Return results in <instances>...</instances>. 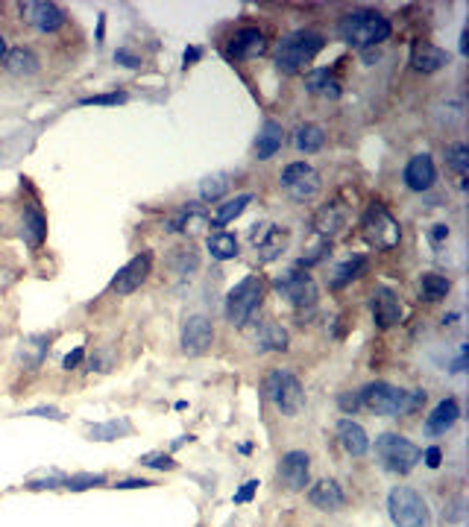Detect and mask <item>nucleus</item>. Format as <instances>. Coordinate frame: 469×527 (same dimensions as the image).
Here are the masks:
<instances>
[{
    "label": "nucleus",
    "instance_id": "nucleus-1",
    "mask_svg": "<svg viewBox=\"0 0 469 527\" xmlns=\"http://www.w3.org/2000/svg\"><path fill=\"white\" fill-rule=\"evenodd\" d=\"M337 32L355 47H370V44L387 42L393 27L384 15H378L373 9H355L337 21Z\"/></svg>",
    "mask_w": 469,
    "mask_h": 527
},
{
    "label": "nucleus",
    "instance_id": "nucleus-2",
    "mask_svg": "<svg viewBox=\"0 0 469 527\" xmlns=\"http://www.w3.org/2000/svg\"><path fill=\"white\" fill-rule=\"evenodd\" d=\"M326 47V39L314 30H296L291 35H284L276 47V68L282 74H296L308 65L317 53Z\"/></svg>",
    "mask_w": 469,
    "mask_h": 527
},
{
    "label": "nucleus",
    "instance_id": "nucleus-3",
    "mask_svg": "<svg viewBox=\"0 0 469 527\" xmlns=\"http://www.w3.org/2000/svg\"><path fill=\"white\" fill-rule=\"evenodd\" d=\"M361 234L375 249H393L402 241V226L396 223V217L382 203H373L361 217Z\"/></svg>",
    "mask_w": 469,
    "mask_h": 527
},
{
    "label": "nucleus",
    "instance_id": "nucleus-4",
    "mask_svg": "<svg viewBox=\"0 0 469 527\" xmlns=\"http://www.w3.org/2000/svg\"><path fill=\"white\" fill-rule=\"evenodd\" d=\"M387 513L396 527H428L431 513L423 495L411 486H393L387 495Z\"/></svg>",
    "mask_w": 469,
    "mask_h": 527
},
{
    "label": "nucleus",
    "instance_id": "nucleus-5",
    "mask_svg": "<svg viewBox=\"0 0 469 527\" xmlns=\"http://www.w3.org/2000/svg\"><path fill=\"white\" fill-rule=\"evenodd\" d=\"M264 395L284 416H296L305 407V390L299 384V378L287 369H273L264 378Z\"/></svg>",
    "mask_w": 469,
    "mask_h": 527
},
{
    "label": "nucleus",
    "instance_id": "nucleus-6",
    "mask_svg": "<svg viewBox=\"0 0 469 527\" xmlns=\"http://www.w3.org/2000/svg\"><path fill=\"white\" fill-rule=\"evenodd\" d=\"M375 454H378V463H382L390 475H408L423 457V451L411 440L399 437V433H382V437L375 440Z\"/></svg>",
    "mask_w": 469,
    "mask_h": 527
},
{
    "label": "nucleus",
    "instance_id": "nucleus-7",
    "mask_svg": "<svg viewBox=\"0 0 469 527\" xmlns=\"http://www.w3.org/2000/svg\"><path fill=\"white\" fill-rule=\"evenodd\" d=\"M261 299H264L261 279L258 276L241 279L238 284L229 290V299H226V317H229V322L238 325V329H244V325L252 319V314L261 307Z\"/></svg>",
    "mask_w": 469,
    "mask_h": 527
},
{
    "label": "nucleus",
    "instance_id": "nucleus-8",
    "mask_svg": "<svg viewBox=\"0 0 469 527\" xmlns=\"http://www.w3.org/2000/svg\"><path fill=\"white\" fill-rule=\"evenodd\" d=\"M358 395H361V405L378 416H399L408 410V390L393 387L387 381H373Z\"/></svg>",
    "mask_w": 469,
    "mask_h": 527
},
{
    "label": "nucleus",
    "instance_id": "nucleus-9",
    "mask_svg": "<svg viewBox=\"0 0 469 527\" xmlns=\"http://www.w3.org/2000/svg\"><path fill=\"white\" fill-rule=\"evenodd\" d=\"M276 290H279V296H284L299 314L314 311V305H317V284H314L311 276H305L299 267L287 269L282 279H276Z\"/></svg>",
    "mask_w": 469,
    "mask_h": 527
},
{
    "label": "nucleus",
    "instance_id": "nucleus-10",
    "mask_svg": "<svg viewBox=\"0 0 469 527\" xmlns=\"http://www.w3.org/2000/svg\"><path fill=\"white\" fill-rule=\"evenodd\" d=\"M282 188L291 193V199L305 203V199H311L320 191V176L305 161H294V165H287L282 170Z\"/></svg>",
    "mask_w": 469,
    "mask_h": 527
},
{
    "label": "nucleus",
    "instance_id": "nucleus-11",
    "mask_svg": "<svg viewBox=\"0 0 469 527\" xmlns=\"http://www.w3.org/2000/svg\"><path fill=\"white\" fill-rule=\"evenodd\" d=\"M150 269H153V255L150 252H141V255H135L123 269H118V276L109 281V293H118V296L135 293V290L147 281Z\"/></svg>",
    "mask_w": 469,
    "mask_h": 527
},
{
    "label": "nucleus",
    "instance_id": "nucleus-12",
    "mask_svg": "<svg viewBox=\"0 0 469 527\" xmlns=\"http://www.w3.org/2000/svg\"><path fill=\"white\" fill-rule=\"evenodd\" d=\"M211 340H214V329H211L208 317H203V314L188 317L185 329H182V352L191 357L206 355L211 349Z\"/></svg>",
    "mask_w": 469,
    "mask_h": 527
},
{
    "label": "nucleus",
    "instance_id": "nucleus-13",
    "mask_svg": "<svg viewBox=\"0 0 469 527\" xmlns=\"http://www.w3.org/2000/svg\"><path fill=\"white\" fill-rule=\"evenodd\" d=\"M21 15H24L39 32H56V30H62V24H65L62 6L44 4V0H27V4H21Z\"/></svg>",
    "mask_w": 469,
    "mask_h": 527
},
{
    "label": "nucleus",
    "instance_id": "nucleus-14",
    "mask_svg": "<svg viewBox=\"0 0 469 527\" xmlns=\"http://www.w3.org/2000/svg\"><path fill=\"white\" fill-rule=\"evenodd\" d=\"M370 311H373V322L378 329H393L396 322L402 317V305H399V296L393 293L390 287H375L373 290V299H370Z\"/></svg>",
    "mask_w": 469,
    "mask_h": 527
},
{
    "label": "nucleus",
    "instance_id": "nucleus-15",
    "mask_svg": "<svg viewBox=\"0 0 469 527\" xmlns=\"http://www.w3.org/2000/svg\"><path fill=\"white\" fill-rule=\"evenodd\" d=\"M308 471H311V457L305 451H287L279 460V478L284 481L287 489H294V493L308 486Z\"/></svg>",
    "mask_w": 469,
    "mask_h": 527
},
{
    "label": "nucleus",
    "instance_id": "nucleus-16",
    "mask_svg": "<svg viewBox=\"0 0 469 527\" xmlns=\"http://www.w3.org/2000/svg\"><path fill=\"white\" fill-rule=\"evenodd\" d=\"M264 50H267L264 32H261L258 27H246V30H241V32L229 42V50H226V53H229V59L246 62V59H258Z\"/></svg>",
    "mask_w": 469,
    "mask_h": 527
},
{
    "label": "nucleus",
    "instance_id": "nucleus-17",
    "mask_svg": "<svg viewBox=\"0 0 469 527\" xmlns=\"http://www.w3.org/2000/svg\"><path fill=\"white\" fill-rule=\"evenodd\" d=\"M405 185L411 188V191H417V193H423V191H428L431 185H434V179H437V170H434V161H431V155L428 153H420V155H413L408 165H405Z\"/></svg>",
    "mask_w": 469,
    "mask_h": 527
},
{
    "label": "nucleus",
    "instance_id": "nucleus-18",
    "mask_svg": "<svg viewBox=\"0 0 469 527\" xmlns=\"http://www.w3.org/2000/svg\"><path fill=\"white\" fill-rule=\"evenodd\" d=\"M449 62H452V56L437 47V44H428V42H420L413 44V53H411V68L420 70V74H434V70L446 68Z\"/></svg>",
    "mask_w": 469,
    "mask_h": 527
},
{
    "label": "nucleus",
    "instance_id": "nucleus-19",
    "mask_svg": "<svg viewBox=\"0 0 469 527\" xmlns=\"http://www.w3.org/2000/svg\"><path fill=\"white\" fill-rule=\"evenodd\" d=\"M308 501L317 507V510L334 513V510H340V507L346 504V495H344V489H340V483L334 478H323V481H317L311 486Z\"/></svg>",
    "mask_w": 469,
    "mask_h": 527
},
{
    "label": "nucleus",
    "instance_id": "nucleus-20",
    "mask_svg": "<svg viewBox=\"0 0 469 527\" xmlns=\"http://www.w3.org/2000/svg\"><path fill=\"white\" fill-rule=\"evenodd\" d=\"M461 419V405L455 398H443V402L431 410V416L425 419V433L428 437H443V433Z\"/></svg>",
    "mask_w": 469,
    "mask_h": 527
},
{
    "label": "nucleus",
    "instance_id": "nucleus-21",
    "mask_svg": "<svg viewBox=\"0 0 469 527\" xmlns=\"http://www.w3.org/2000/svg\"><path fill=\"white\" fill-rule=\"evenodd\" d=\"M337 440H340V445H344V451L349 454V457H361V454L370 451L367 431L361 428L358 422H352V419H340L337 422Z\"/></svg>",
    "mask_w": 469,
    "mask_h": 527
},
{
    "label": "nucleus",
    "instance_id": "nucleus-22",
    "mask_svg": "<svg viewBox=\"0 0 469 527\" xmlns=\"http://www.w3.org/2000/svg\"><path fill=\"white\" fill-rule=\"evenodd\" d=\"M282 144H284V129H282V123H276V120H264V126L258 129V138H256V158H261V161L273 158V155L282 150Z\"/></svg>",
    "mask_w": 469,
    "mask_h": 527
},
{
    "label": "nucleus",
    "instance_id": "nucleus-23",
    "mask_svg": "<svg viewBox=\"0 0 469 527\" xmlns=\"http://www.w3.org/2000/svg\"><path fill=\"white\" fill-rule=\"evenodd\" d=\"M4 65H6L9 74H15V77H32V74H39V68H42L39 56H35L30 47H12V50H6Z\"/></svg>",
    "mask_w": 469,
    "mask_h": 527
},
{
    "label": "nucleus",
    "instance_id": "nucleus-24",
    "mask_svg": "<svg viewBox=\"0 0 469 527\" xmlns=\"http://www.w3.org/2000/svg\"><path fill=\"white\" fill-rule=\"evenodd\" d=\"M21 238L32 246V249H39L47 238V220H44V214L39 208H24L21 214Z\"/></svg>",
    "mask_w": 469,
    "mask_h": 527
},
{
    "label": "nucleus",
    "instance_id": "nucleus-25",
    "mask_svg": "<svg viewBox=\"0 0 469 527\" xmlns=\"http://www.w3.org/2000/svg\"><path fill=\"white\" fill-rule=\"evenodd\" d=\"M249 203H252V193H238L234 199H226V203H220L218 208H214V214H211V226H214V229L229 226L232 220H238V217L246 211Z\"/></svg>",
    "mask_w": 469,
    "mask_h": 527
},
{
    "label": "nucleus",
    "instance_id": "nucleus-26",
    "mask_svg": "<svg viewBox=\"0 0 469 527\" xmlns=\"http://www.w3.org/2000/svg\"><path fill=\"white\" fill-rule=\"evenodd\" d=\"M252 340H256L258 352H284L287 349V331L276 322H264Z\"/></svg>",
    "mask_w": 469,
    "mask_h": 527
},
{
    "label": "nucleus",
    "instance_id": "nucleus-27",
    "mask_svg": "<svg viewBox=\"0 0 469 527\" xmlns=\"http://www.w3.org/2000/svg\"><path fill=\"white\" fill-rule=\"evenodd\" d=\"M367 269V255H352L346 261H340L334 269H332V276H329V284L332 290H340V287H346L349 281H355L361 272Z\"/></svg>",
    "mask_w": 469,
    "mask_h": 527
},
{
    "label": "nucleus",
    "instance_id": "nucleus-28",
    "mask_svg": "<svg viewBox=\"0 0 469 527\" xmlns=\"http://www.w3.org/2000/svg\"><path fill=\"white\" fill-rule=\"evenodd\" d=\"M344 223H346V214L340 211L337 205H323L317 211V217H314V226H317V231L323 234V238H334V234L344 229Z\"/></svg>",
    "mask_w": 469,
    "mask_h": 527
},
{
    "label": "nucleus",
    "instance_id": "nucleus-29",
    "mask_svg": "<svg viewBox=\"0 0 469 527\" xmlns=\"http://www.w3.org/2000/svg\"><path fill=\"white\" fill-rule=\"evenodd\" d=\"M132 433V422L130 419H112V422H100L88 428V437L94 443H112L118 437H130Z\"/></svg>",
    "mask_w": 469,
    "mask_h": 527
},
{
    "label": "nucleus",
    "instance_id": "nucleus-30",
    "mask_svg": "<svg viewBox=\"0 0 469 527\" xmlns=\"http://www.w3.org/2000/svg\"><path fill=\"white\" fill-rule=\"evenodd\" d=\"M287 241H291V234H287L284 229H270L267 231V238L258 243V261H273V258H279L282 252L287 249Z\"/></svg>",
    "mask_w": 469,
    "mask_h": 527
},
{
    "label": "nucleus",
    "instance_id": "nucleus-31",
    "mask_svg": "<svg viewBox=\"0 0 469 527\" xmlns=\"http://www.w3.org/2000/svg\"><path fill=\"white\" fill-rule=\"evenodd\" d=\"M323 144H326V132L317 123H305L296 129V150L299 153H317Z\"/></svg>",
    "mask_w": 469,
    "mask_h": 527
},
{
    "label": "nucleus",
    "instance_id": "nucleus-32",
    "mask_svg": "<svg viewBox=\"0 0 469 527\" xmlns=\"http://www.w3.org/2000/svg\"><path fill=\"white\" fill-rule=\"evenodd\" d=\"M449 290H452V281L446 276H437V272H425L423 281H420V296L425 302H437L443 296H449Z\"/></svg>",
    "mask_w": 469,
    "mask_h": 527
},
{
    "label": "nucleus",
    "instance_id": "nucleus-33",
    "mask_svg": "<svg viewBox=\"0 0 469 527\" xmlns=\"http://www.w3.org/2000/svg\"><path fill=\"white\" fill-rule=\"evenodd\" d=\"M208 252L214 261H229L238 255V238L229 231H220V234H211L208 238Z\"/></svg>",
    "mask_w": 469,
    "mask_h": 527
},
{
    "label": "nucleus",
    "instance_id": "nucleus-34",
    "mask_svg": "<svg viewBox=\"0 0 469 527\" xmlns=\"http://www.w3.org/2000/svg\"><path fill=\"white\" fill-rule=\"evenodd\" d=\"M229 191V176L226 173H214V176H206L200 182V196L206 203H214V199H220L223 193Z\"/></svg>",
    "mask_w": 469,
    "mask_h": 527
},
{
    "label": "nucleus",
    "instance_id": "nucleus-35",
    "mask_svg": "<svg viewBox=\"0 0 469 527\" xmlns=\"http://www.w3.org/2000/svg\"><path fill=\"white\" fill-rule=\"evenodd\" d=\"M446 165L452 167L458 176H466V170H469V147H466V144H461V141L449 144V150H446Z\"/></svg>",
    "mask_w": 469,
    "mask_h": 527
},
{
    "label": "nucleus",
    "instance_id": "nucleus-36",
    "mask_svg": "<svg viewBox=\"0 0 469 527\" xmlns=\"http://www.w3.org/2000/svg\"><path fill=\"white\" fill-rule=\"evenodd\" d=\"M305 88L308 91H323V94H332V97H337L340 91H337V85H332V74H329V68H320V70H314V74H308L305 77Z\"/></svg>",
    "mask_w": 469,
    "mask_h": 527
},
{
    "label": "nucleus",
    "instance_id": "nucleus-37",
    "mask_svg": "<svg viewBox=\"0 0 469 527\" xmlns=\"http://www.w3.org/2000/svg\"><path fill=\"white\" fill-rule=\"evenodd\" d=\"M24 349H30V357H24V363L30 369H35L44 360V355L50 349V340L47 337H30V340H24Z\"/></svg>",
    "mask_w": 469,
    "mask_h": 527
},
{
    "label": "nucleus",
    "instance_id": "nucleus-38",
    "mask_svg": "<svg viewBox=\"0 0 469 527\" xmlns=\"http://www.w3.org/2000/svg\"><path fill=\"white\" fill-rule=\"evenodd\" d=\"M106 475H74V478H65L62 486H68L70 493H82V489H92V486H103Z\"/></svg>",
    "mask_w": 469,
    "mask_h": 527
},
{
    "label": "nucleus",
    "instance_id": "nucleus-39",
    "mask_svg": "<svg viewBox=\"0 0 469 527\" xmlns=\"http://www.w3.org/2000/svg\"><path fill=\"white\" fill-rule=\"evenodd\" d=\"M196 264H200V258H196V252L188 249V246H182V249H179L176 255H173V269H176V272H188V276H191V272L196 269Z\"/></svg>",
    "mask_w": 469,
    "mask_h": 527
},
{
    "label": "nucleus",
    "instance_id": "nucleus-40",
    "mask_svg": "<svg viewBox=\"0 0 469 527\" xmlns=\"http://www.w3.org/2000/svg\"><path fill=\"white\" fill-rule=\"evenodd\" d=\"M120 103H126V94H120V91H112V94H94V97L80 100V106H120Z\"/></svg>",
    "mask_w": 469,
    "mask_h": 527
},
{
    "label": "nucleus",
    "instance_id": "nucleus-41",
    "mask_svg": "<svg viewBox=\"0 0 469 527\" xmlns=\"http://www.w3.org/2000/svg\"><path fill=\"white\" fill-rule=\"evenodd\" d=\"M144 466L158 469V471H168V469H176V460L168 457V454H147V457H144Z\"/></svg>",
    "mask_w": 469,
    "mask_h": 527
},
{
    "label": "nucleus",
    "instance_id": "nucleus-42",
    "mask_svg": "<svg viewBox=\"0 0 469 527\" xmlns=\"http://www.w3.org/2000/svg\"><path fill=\"white\" fill-rule=\"evenodd\" d=\"M446 524L449 527H463V501H455L452 507H446Z\"/></svg>",
    "mask_w": 469,
    "mask_h": 527
},
{
    "label": "nucleus",
    "instance_id": "nucleus-43",
    "mask_svg": "<svg viewBox=\"0 0 469 527\" xmlns=\"http://www.w3.org/2000/svg\"><path fill=\"white\" fill-rule=\"evenodd\" d=\"M256 489H258V481H246L238 493L232 495V504H246V501H252V495H256Z\"/></svg>",
    "mask_w": 469,
    "mask_h": 527
},
{
    "label": "nucleus",
    "instance_id": "nucleus-44",
    "mask_svg": "<svg viewBox=\"0 0 469 527\" xmlns=\"http://www.w3.org/2000/svg\"><path fill=\"white\" fill-rule=\"evenodd\" d=\"M115 62L123 65V68H141V56H135V53H132V50H126V47L115 50Z\"/></svg>",
    "mask_w": 469,
    "mask_h": 527
},
{
    "label": "nucleus",
    "instance_id": "nucleus-45",
    "mask_svg": "<svg viewBox=\"0 0 469 527\" xmlns=\"http://www.w3.org/2000/svg\"><path fill=\"white\" fill-rule=\"evenodd\" d=\"M337 405H340V410H344V413H355L361 407V395L358 393H344V395L337 398Z\"/></svg>",
    "mask_w": 469,
    "mask_h": 527
},
{
    "label": "nucleus",
    "instance_id": "nucleus-46",
    "mask_svg": "<svg viewBox=\"0 0 469 527\" xmlns=\"http://www.w3.org/2000/svg\"><path fill=\"white\" fill-rule=\"evenodd\" d=\"M82 360H85V349H82V346H77L74 352H68V355L62 357V369H77Z\"/></svg>",
    "mask_w": 469,
    "mask_h": 527
},
{
    "label": "nucleus",
    "instance_id": "nucleus-47",
    "mask_svg": "<svg viewBox=\"0 0 469 527\" xmlns=\"http://www.w3.org/2000/svg\"><path fill=\"white\" fill-rule=\"evenodd\" d=\"M27 416H47V419H56V422H65V413L59 407H32V410H24Z\"/></svg>",
    "mask_w": 469,
    "mask_h": 527
},
{
    "label": "nucleus",
    "instance_id": "nucleus-48",
    "mask_svg": "<svg viewBox=\"0 0 469 527\" xmlns=\"http://www.w3.org/2000/svg\"><path fill=\"white\" fill-rule=\"evenodd\" d=\"M425 405V390H408V410L405 413H417Z\"/></svg>",
    "mask_w": 469,
    "mask_h": 527
},
{
    "label": "nucleus",
    "instance_id": "nucleus-49",
    "mask_svg": "<svg viewBox=\"0 0 469 527\" xmlns=\"http://www.w3.org/2000/svg\"><path fill=\"white\" fill-rule=\"evenodd\" d=\"M420 460H425V466H431V469H437V466L443 463V451H440L437 445H431V448L423 451V457H420Z\"/></svg>",
    "mask_w": 469,
    "mask_h": 527
},
{
    "label": "nucleus",
    "instance_id": "nucleus-50",
    "mask_svg": "<svg viewBox=\"0 0 469 527\" xmlns=\"http://www.w3.org/2000/svg\"><path fill=\"white\" fill-rule=\"evenodd\" d=\"M153 481H144V478H126V481H118V489H138V486H150Z\"/></svg>",
    "mask_w": 469,
    "mask_h": 527
},
{
    "label": "nucleus",
    "instance_id": "nucleus-51",
    "mask_svg": "<svg viewBox=\"0 0 469 527\" xmlns=\"http://www.w3.org/2000/svg\"><path fill=\"white\" fill-rule=\"evenodd\" d=\"M196 59H200V47H188V50H185V59H182V65L188 68V65H194Z\"/></svg>",
    "mask_w": 469,
    "mask_h": 527
},
{
    "label": "nucleus",
    "instance_id": "nucleus-52",
    "mask_svg": "<svg viewBox=\"0 0 469 527\" xmlns=\"http://www.w3.org/2000/svg\"><path fill=\"white\" fill-rule=\"evenodd\" d=\"M103 39H106V15L97 18V42L103 44Z\"/></svg>",
    "mask_w": 469,
    "mask_h": 527
},
{
    "label": "nucleus",
    "instance_id": "nucleus-53",
    "mask_svg": "<svg viewBox=\"0 0 469 527\" xmlns=\"http://www.w3.org/2000/svg\"><path fill=\"white\" fill-rule=\"evenodd\" d=\"M463 352H466V346H461V355H458V360L452 363V372H463V367H466V360H463Z\"/></svg>",
    "mask_w": 469,
    "mask_h": 527
},
{
    "label": "nucleus",
    "instance_id": "nucleus-54",
    "mask_svg": "<svg viewBox=\"0 0 469 527\" xmlns=\"http://www.w3.org/2000/svg\"><path fill=\"white\" fill-rule=\"evenodd\" d=\"M443 238H449V226H437L434 229V241H443Z\"/></svg>",
    "mask_w": 469,
    "mask_h": 527
},
{
    "label": "nucleus",
    "instance_id": "nucleus-55",
    "mask_svg": "<svg viewBox=\"0 0 469 527\" xmlns=\"http://www.w3.org/2000/svg\"><path fill=\"white\" fill-rule=\"evenodd\" d=\"M6 59V42H4V35H0V62Z\"/></svg>",
    "mask_w": 469,
    "mask_h": 527
},
{
    "label": "nucleus",
    "instance_id": "nucleus-56",
    "mask_svg": "<svg viewBox=\"0 0 469 527\" xmlns=\"http://www.w3.org/2000/svg\"><path fill=\"white\" fill-rule=\"evenodd\" d=\"M458 317H461V314H446V317H443V325H446V322H458Z\"/></svg>",
    "mask_w": 469,
    "mask_h": 527
}]
</instances>
